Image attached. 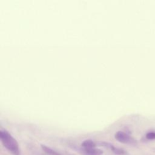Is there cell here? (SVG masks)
Returning <instances> with one entry per match:
<instances>
[{
  "instance_id": "1",
  "label": "cell",
  "mask_w": 155,
  "mask_h": 155,
  "mask_svg": "<svg viewBox=\"0 0 155 155\" xmlns=\"http://www.w3.org/2000/svg\"><path fill=\"white\" fill-rule=\"evenodd\" d=\"M0 139L3 146L13 155H20L17 140L5 130L0 131Z\"/></svg>"
},
{
  "instance_id": "2",
  "label": "cell",
  "mask_w": 155,
  "mask_h": 155,
  "mask_svg": "<svg viewBox=\"0 0 155 155\" xmlns=\"http://www.w3.org/2000/svg\"><path fill=\"white\" fill-rule=\"evenodd\" d=\"M114 137L118 142L122 143L131 145L136 143V140L134 139H133L126 133L122 131H118L116 132L114 134Z\"/></svg>"
},
{
  "instance_id": "3",
  "label": "cell",
  "mask_w": 155,
  "mask_h": 155,
  "mask_svg": "<svg viewBox=\"0 0 155 155\" xmlns=\"http://www.w3.org/2000/svg\"><path fill=\"white\" fill-rule=\"evenodd\" d=\"M79 151L82 155H102L103 151L97 148H81Z\"/></svg>"
},
{
  "instance_id": "4",
  "label": "cell",
  "mask_w": 155,
  "mask_h": 155,
  "mask_svg": "<svg viewBox=\"0 0 155 155\" xmlns=\"http://www.w3.org/2000/svg\"><path fill=\"white\" fill-rule=\"evenodd\" d=\"M41 147L42 148V150L45 153V154L47 155H60L61 154L59 153L58 152L54 151V150L51 149V148L44 145V144H41Z\"/></svg>"
},
{
  "instance_id": "5",
  "label": "cell",
  "mask_w": 155,
  "mask_h": 155,
  "mask_svg": "<svg viewBox=\"0 0 155 155\" xmlns=\"http://www.w3.org/2000/svg\"><path fill=\"white\" fill-rule=\"evenodd\" d=\"M97 143L91 139H87L83 141L81 143V147L83 148H95Z\"/></svg>"
},
{
  "instance_id": "6",
  "label": "cell",
  "mask_w": 155,
  "mask_h": 155,
  "mask_svg": "<svg viewBox=\"0 0 155 155\" xmlns=\"http://www.w3.org/2000/svg\"><path fill=\"white\" fill-rule=\"evenodd\" d=\"M146 138L150 140L155 139V132H148L146 134Z\"/></svg>"
},
{
  "instance_id": "7",
  "label": "cell",
  "mask_w": 155,
  "mask_h": 155,
  "mask_svg": "<svg viewBox=\"0 0 155 155\" xmlns=\"http://www.w3.org/2000/svg\"><path fill=\"white\" fill-rule=\"evenodd\" d=\"M60 155H61V154H60Z\"/></svg>"
}]
</instances>
